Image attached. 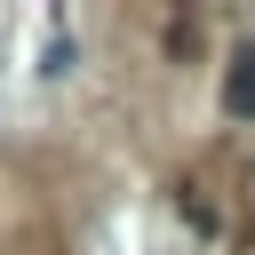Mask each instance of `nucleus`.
<instances>
[{
  "label": "nucleus",
  "mask_w": 255,
  "mask_h": 255,
  "mask_svg": "<svg viewBox=\"0 0 255 255\" xmlns=\"http://www.w3.org/2000/svg\"><path fill=\"white\" fill-rule=\"evenodd\" d=\"M223 112L255 120V48H239V56L223 64Z\"/></svg>",
  "instance_id": "f257e3e1"
}]
</instances>
